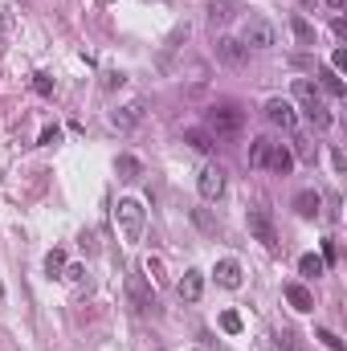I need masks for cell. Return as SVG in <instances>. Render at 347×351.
Returning a JSON list of instances; mask_svg holds the SVG:
<instances>
[{
  "mask_svg": "<svg viewBox=\"0 0 347 351\" xmlns=\"http://www.w3.org/2000/svg\"><path fill=\"white\" fill-rule=\"evenodd\" d=\"M294 98L302 102V114L311 119L315 131H327V127H331V110H327L323 94H319V86H315L311 78H294Z\"/></svg>",
  "mask_w": 347,
  "mask_h": 351,
  "instance_id": "6da1fadb",
  "label": "cell"
},
{
  "mask_svg": "<svg viewBox=\"0 0 347 351\" xmlns=\"http://www.w3.org/2000/svg\"><path fill=\"white\" fill-rule=\"evenodd\" d=\"M115 221H119V233L127 237V241H139L143 237V229H147V208L139 204V200H119L115 204Z\"/></svg>",
  "mask_w": 347,
  "mask_h": 351,
  "instance_id": "7a4b0ae2",
  "label": "cell"
},
{
  "mask_svg": "<svg viewBox=\"0 0 347 351\" xmlns=\"http://www.w3.org/2000/svg\"><path fill=\"white\" fill-rule=\"evenodd\" d=\"M204 123H208V131H213V135H237V131H241V123H246V114H241L237 106H229V102H225V106H213V110L204 114Z\"/></svg>",
  "mask_w": 347,
  "mask_h": 351,
  "instance_id": "3957f363",
  "label": "cell"
},
{
  "mask_svg": "<svg viewBox=\"0 0 347 351\" xmlns=\"http://www.w3.org/2000/svg\"><path fill=\"white\" fill-rule=\"evenodd\" d=\"M246 225H250V233L258 237L265 250H274V254H278V229H274V221H270V213H265V208H250Z\"/></svg>",
  "mask_w": 347,
  "mask_h": 351,
  "instance_id": "277c9868",
  "label": "cell"
},
{
  "mask_svg": "<svg viewBox=\"0 0 347 351\" xmlns=\"http://www.w3.org/2000/svg\"><path fill=\"white\" fill-rule=\"evenodd\" d=\"M241 45L246 49H270L274 45V25L261 21V16H250L246 21V33H241Z\"/></svg>",
  "mask_w": 347,
  "mask_h": 351,
  "instance_id": "5b68a950",
  "label": "cell"
},
{
  "mask_svg": "<svg viewBox=\"0 0 347 351\" xmlns=\"http://www.w3.org/2000/svg\"><path fill=\"white\" fill-rule=\"evenodd\" d=\"M225 184H229V180H225V168H221V164H208V168L200 172V180H196V192H200L204 200H221V196H225Z\"/></svg>",
  "mask_w": 347,
  "mask_h": 351,
  "instance_id": "8992f818",
  "label": "cell"
},
{
  "mask_svg": "<svg viewBox=\"0 0 347 351\" xmlns=\"http://www.w3.org/2000/svg\"><path fill=\"white\" fill-rule=\"evenodd\" d=\"M265 119H270L274 127H282V131H294V127H298V114H294V106H290L286 98H270V102H265Z\"/></svg>",
  "mask_w": 347,
  "mask_h": 351,
  "instance_id": "52a82bcc",
  "label": "cell"
},
{
  "mask_svg": "<svg viewBox=\"0 0 347 351\" xmlns=\"http://www.w3.org/2000/svg\"><path fill=\"white\" fill-rule=\"evenodd\" d=\"M250 49L237 41V37H217V62L221 66H246Z\"/></svg>",
  "mask_w": 347,
  "mask_h": 351,
  "instance_id": "ba28073f",
  "label": "cell"
},
{
  "mask_svg": "<svg viewBox=\"0 0 347 351\" xmlns=\"http://www.w3.org/2000/svg\"><path fill=\"white\" fill-rule=\"evenodd\" d=\"M176 294H180L184 302H196V298L204 294V278H200V269H184V278L176 282Z\"/></svg>",
  "mask_w": 347,
  "mask_h": 351,
  "instance_id": "9c48e42d",
  "label": "cell"
},
{
  "mask_svg": "<svg viewBox=\"0 0 347 351\" xmlns=\"http://www.w3.org/2000/svg\"><path fill=\"white\" fill-rule=\"evenodd\" d=\"M127 290H131V302H135V311H152L156 306V294L147 290V282H143V274H131V282H127Z\"/></svg>",
  "mask_w": 347,
  "mask_h": 351,
  "instance_id": "30bf717a",
  "label": "cell"
},
{
  "mask_svg": "<svg viewBox=\"0 0 347 351\" xmlns=\"http://www.w3.org/2000/svg\"><path fill=\"white\" fill-rule=\"evenodd\" d=\"M265 168L278 176H286L290 168H294V156H290V147L286 143H270V160H265Z\"/></svg>",
  "mask_w": 347,
  "mask_h": 351,
  "instance_id": "8fae6325",
  "label": "cell"
},
{
  "mask_svg": "<svg viewBox=\"0 0 347 351\" xmlns=\"http://www.w3.org/2000/svg\"><path fill=\"white\" fill-rule=\"evenodd\" d=\"M213 274H217V282H221L225 290H237V286H241V265L233 262V258H221Z\"/></svg>",
  "mask_w": 347,
  "mask_h": 351,
  "instance_id": "7c38bea8",
  "label": "cell"
},
{
  "mask_svg": "<svg viewBox=\"0 0 347 351\" xmlns=\"http://www.w3.org/2000/svg\"><path fill=\"white\" fill-rule=\"evenodd\" d=\"M319 208H323V196H319L315 188H307V192H298V196H294V213H298V217H307V221H311V217H319Z\"/></svg>",
  "mask_w": 347,
  "mask_h": 351,
  "instance_id": "4fadbf2b",
  "label": "cell"
},
{
  "mask_svg": "<svg viewBox=\"0 0 347 351\" xmlns=\"http://www.w3.org/2000/svg\"><path fill=\"white\" fill-rule=\"evenodd\" d=\"M286 302H290L294 311H302V315H307V311H315V294H311L302 282H290V286H286Z\"/></svg>",
  "mask_w": 347,
  "mask_h": 351,
  "instance_id": "5bb4252c",
  "label": "cell"
},
{
  "mask_svg": "<svg viewBox=\"0 0 347 351\" xmlns=\"http://www.w3.org/2000/svg\"><path fill=\"white\" fill-rule=\"evenodd\" d=\"M139 119H143V102H131V106H123V110H115V114H110V123H115L119 131H131Z\"/></svg>",
  "mask_w": 347,
  "mask_h": 351,
  "instance_id": "9a60e30c",
  "label": "cell"
},
{
  "mask_svg": "<svg viewBox=\"0 0 347 351\" xmlns=\"http://www.w3.org/2000/svg\"><path fill=\"white\" fill-rule=\"evenodd\" d=\"M233 12H237L233 0H208V25H229Z\"/></svg>",
  "mask_w": 347,
  "mask_h": 351,
  "instance_id": "2e32d148",
  "label": "cell"
},
{
  "mask_svg": "<svg viewBox=\"0 0 347 351\" xmlns=\"http://www.w3.org/2000/svg\"><path fill=\"white\" fill-rule=\"evenodd\" d=\"M115 168H119V180H127V184H135V180L143 176V164H139L135 156H119V164H115Z\"/></svg>",
  "mask_w": 347,
  "mask_h": 351,
  "instance_id": "e0dca14e",
  "label": "cell"
},
{
  "mask_svg": "<svg viewBox=\"0 0 347 351\" xmlns=\"http://www.w3.org/2000/svg\"><path fill=\"white\" fill-rule=\"evenodd\" d=\"M319 90H327V94H335V98H344V78L335 74V70H319Z\"/></svg>",
  "mask_w": 347,
  "mask_h": 351,
  "instance_id": "ac0fdd59",
  "label": "cell"
},
{
  "mask_svg": "<svg viewBox=\"0 0 347 351\" xmlns=\"http://www.w3.org/2000/svg\"><path fill=\"white\" fill-rule=\"evenodd\" d=\"M323 269H327V262H323L319 254H302V258H298V274H307V278H319Z\"/></svg>",
  "mask_w": 347,
  "mask_h": 351,
  "instance_id": "d6986e66",
  "label": "cell"
},
{
  "mask_svg": "<svg viewBox=\"0 0 347 351\" xmlns=\"http://www.w3.org/2000/svg\"><path fill=\"white\" fill-rule=\"evenodd\" d=\"M270 143H274V139H254V147H250V168H265V160H270Z\"/></svg>",
  "mask_w": 347,
  "mask_h": 351,
  "instance_id": "ffe728a7",
  "label": "cell"
},
{
  "mask_svg": "<svg viewBox=\"0 0 347 351\" xmlns=\"http://www.w3.org/2000/svg\"><path fill=\"white\" fill-rule=\"evenodd\" d=\"M45 274H49V278H62V274H66V254H62V250H49V254H45Z\"/></svg>",
  "mask_w": 347,
  "mask_h": 351,
  "instance_id": "44dd1931",
  "label": "cell"
},
{
  "mask_svg": "<svg viewBox=\"0 0 347 351\" xmlns=\"http://www.w3.org/2000/svg\"><path fill=\"white\" fill-rule=\"evenodd\" d=\"M290 29H294V37H298V45H315V29L302 21V16H294L290 21Z\"/></svg>",
  "mask_w": 347,
  "mask_h": 351,
  "instance_id": "7402d4cb",
  "label": "cell"
},
{
  "mask_svg": "<svg viewBox=\"0 0 347 351\" xmlns=\"http://www.w3.org/2000/svg\"><path fill=\"white\" fill-rule=\"evenodd\" d=\"M184 139H188L196 152H213V135H208V131H188Z\"/></svg>",
  "mask_w": 347,
  "mask_h": 351,
  "instance_id": "603a6c76",
  "label": "cell"
},
{
  "mask_svg": "<svg viewBox=\"0 0 347 351\" xmlns=\"http://www.w3.org/2000/svg\"><path fill=\"white\" fill-rule=\"evenodd\" d=\"M315 339H319L323 348H331V351H347V348H344V339H339L335 331H327V327H323V331H315Z\"/></svg>",
  "mask_w": 347,
  "mask_h": 351,
  "instance_id": "cb8c5ba5",
  "label": "cell"
},
{
  "mask_svg": "<svg viewBox=\"0 0 347 351\" xmlns=\"http://www.w3.org/2000/svg\"><path fill=\"white\" fill-rule=\"evenodd\" d=\"M221 327H225L229 335H237V331H241V315H237V311H225V315H221Z\"/></svg>",
  "mask_w": 347,
  "mask_h": 351,
  "instance_id": "d4e9b609",
  "label": "cell"
},
{
  "mask_svg": "<svg viewBox=\"0 0 347 351\" xmlns=\"http://www.w3.org/2000/svg\"><path fill=\"white\" fill-rule=\"evenodd\" d=\"M278 348H282V351H302V348H298V335H294V331H282V335H278Z\"/></svg>",
  "mask_w": 347,
  "mask_h": 351,
  "instance_id": "484cf974",
  "label": "cell"
},
{
  "mask_svg": "<svg viewBox=\"0 0 347 351\" xmlns=\"http://www.w3.org/2000/svg\"><path fill=\"white\" fill-rule=\"evenodd\" d=\"M33 90H37V94H53V82H49V74H33Z\"/></svg>",
  "mask_w": 347,
  "mask_h": 351,
  "instance_id": "4316f807",
  "label": "cell"
},
{
  "mask_svg": "<svg viewBox=\"0 0 347 351\" xmlns=\"http://www.w3.org/2000/svg\"><path fill=\"white\" fill-rule=\"evenodd\" d=\"M58 135H62L58 127H45V131H41V147H53V143H58Z\"/></svg>",
  "mask_w": 347,
  "mask_h": 351,
  "instance_id": "83f0119b",
  "label": "cell"
},
{
  "mask_svg": "<svg viewBox=\"0 0 347 351\" xmlns=\"http://www.w3.org/2000/svg\"><path fill=\"white\" fill-rule=\"evenodd\" d=\"M62 278H70V282H82V278H86V269H82V265H66V274H62Z\"/></svg>",
  "mask_w": 347,
  "mask_h": 351,
  "instance_id": "f1b7e54d",
  "label": "cell"
},
{
  "mask_svg": "<svg viewBox=\"0 0 347 351\" xmlns=\"http://www.w3.org/2000/svg\"><path fill=\"white\" fill-rule=\"evenodd\" d=\"M298 156H302V160H311V164H315V160H319V147H311V143H302V147H298Z\"/></svg>",
  "mask_w": 347,
  "mask_h": 351,
  "instance_id": "f546056e",
  "label": "cell"
},
{
  "mask_svg": "<svg viewBox=\"0 0 347 351\" xmlns=\"http://www.w3.org/2000/svg\"><path fill=\"white\" fill-rule=\"evenodd\" d=\"M347 66V53L344 49H335V58H331V70H335V74H339V70H344Z\"/></svg>",
  "mask_w": 347,
  "mask_h": 351,
  "instance_id": "4dcf8cb0",
  "label": "cell"
},
{
  "mask_svg": "<svg viewBox=\"0 0 347 351\" xmlns=\"http://www.w3.org/2000/svg\"><path fill=\"white\" fill-rule=\"evenodd\" d=\"M323 4H327V8H335V12H339V8H344L347 0H323Z\"/></svg>",
  "mask_w": 347,
  "mask_h": 351,
  "instance_id": "1f68e13d",
  "label": "cell"
},
{
  "mask_svg": "<svg viewBox=\"0 0 347 351\" xmlns=\"http://www.w3.org/2000/svg\"><path fill=\"white\" fill-rule=\"evenodd\" d=\"M196 351H208V348H196Z\"/></svg>",
  "mask_w": 347,
  "mask_h": 351,
  "instance_id": "d6a6232c",
  "label": "cell"
}]
</instances>
